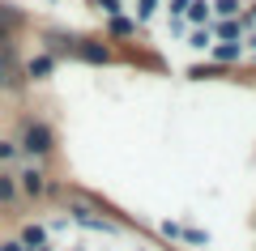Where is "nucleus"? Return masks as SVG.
<instances>
[{
    "label": "nucleus",
    "instance_id": "1",
    "mask_svg": "<svg viewBox=\"0 0 256 251\" xmlns=\"http://www.w3.org/2000/svg\"><path fill=\"white\" fill-rule=\"evenodd\" d=\"M22 149H30V153H52V128H47V124H26Z\"/></svg>",
    "mask_w": 256,
    "mask_h": 251
},
{
    "label": "nucleus",
    "instance_id": "2",
    "mask_svg": "<svg viewBox=\"0 0 256 251\" xmlns=\"http://www.w3.org/2000/svg\"><path fill=\"white\" fill-rule=\"evenodd\" d=\"M73 222H82V226H90V230H116V226H111L107 217H98V213H94V209H82V205L73 209Z\"/></svg>",
    "mask_w": 256,
    "mask_h": 251
},
{
    "label": "nucleus",
    "instance_id": "3",
    "mask_svg": "<svg viewBox=\"0 0 256 251\" xmlns=\"http://www.w3.org/2000/svg\"><path fill=\"white\" fill-rule=\"evenodd\" d=\"M18 179H22V192H30V196H43V188H47V183H43V175H38V171H22Z\"/></svg>",
    "mask_w": 256,
    "mask_h": 251
},
{
    "label": "nucleus",
    "instance_id": "4",
    "mask_svg": "<svg viewBox=\"0 0 256 251\" xmlns=\"http://www.w3.org/2000/svg\"><path fill=\"white\" fill-rule=\"evenodd\" d=\"M214 55H218L222 64H235L239 55H244V47H239V43H218V47H214Z\"/></svg>",
    "mask_w": 256,
    "mask_h": 251
},
{
    "label": "nucleus",
    "instance_id": "5",
    "mask_svg": "<svg viewBox=\"0 0 256 251\" xmlns=\"http://www.w3.org/2000/svg\"><path fill=\"white\" fill-rule=\"evenodd\" d=\"M188 21H196V26H201V21H210V4H205V0H188Z\"/></svg>",
    "mask_w": 256,
    "mask_h": 251
},
{
    "label": "nucleus",
    "instance_id": "6",
    "mask_svg": "<svg viewBox=\"0 0 256 251\" xmlns=\"http://www.w3.org/2000/svg\"><path fill=\"white\" fill-rule=\"evenodd\" d=\"M77 55H82V60L102 64V60H107V47H98V43H82V47H77Z\"/></svg>",
    "mask_w": 256,
    "mask_h": 251
},
{
    "label": "nucleus",
    "instance_id": "7",
    "mask_svg": "<svg viewBox=\"0 0 256 251\" xmlns=\"http://www.w3.org/2000/svg\"><path fill=\"white\" fill-rule=\"evenodd\" d=\"M239 30H244V21L226 17V21H222V26H218V34H222V43H235V38H239Z\"/></svg>",
    "mask_w": 256,
    "mask_h": 251
},
{
    "label": "nucleus",
    "instance_id": "8",
    "mask_svg": "<svg viewBox=\"0 0 256 251\" xmlns=\"http://www.w3.org/2000/svg\"><path fill=\"white\" fill-rule=\"evenodd\" d=\"M26 72H30V77H47V72H52V55H38V60H30Z\"/></svg>",
    "mask_w": 256,
    "mask_h": 251
},
{
    "label": "nucleus",
    "instance_id": "9",
    "mask_svg": "<svg viewBox=\"0 0 256 251\" xmlns=\"http://www.w3.org/2000/svg\"><path fill=\"white\" fill-rule=\"evenodd\" d=\"M210 9H214V13H222V17H235V13H239V0H214Z\"/></svg>",
    "mask_w": 256,
    "mask_h": 251
},
{
    "label": "nucleus",
    "instance_id": "10",
    "mask_svg": "<svg viewBox=\"0 0 256 251\" xmlns=\"http://www.w3.org/2000/svg\"><path fill=\"white\" fill-rule=\"evenodd\" d=\"M22 247H43V226H26V239Z\"/></svg>",
    "mask_w": 256,
    "mask_h": 251
},
{
    "label": "nucleus",
    "instance_id": "11",
    "mask_svg": "<svg viewBox=\"0 0 256 251\" xmlns=\"http://www.w3.org/2000/svg\"><path fill=\"white\" fill-rule=\"evenodd\" d=\"M188 43H192V47H196V51H201V47H210V43H214V34H210V30H196V34H192V38H188Z\"/></svg>",
    "mask_w": 256,
    "mask_h": 251
},
{
    "label": "nucleus",
    "instance_id": "12",
    "mask_svg": "<svg viewBox=\"0 0 256 251\" xmlns=\"http://www.w3.org/2000/svg\"><path fill=\"white\" fill-rule=\"evenodd\" d=\"M132 30H137V26H132L128 17H116V21H111V34H132Z\"/></svg>",
    "mask_w": 256,
    "mask_h": 251
},
{
    "label": "nucleus",
    "instance_id": "13",
    "mask_svg": "<svg viewBox=\"0 0 256 251\" xmlns=\"http://www.w3.org/2000/svg\"><path fill=\"white\" fill-rule=\"evenodd\" d=\"M162 234H166V239H180L184 230H180V226H175V222H162Z\"/></svg>",
    "mask_w": 256,
    "mask_h": 251
},
{
    "label": "nucleus",
    "instance_id": "14",
    "mask_svg": "<svg viewBox=\"0 0 256 251\" xmlns=\"http://www.w3.org/2000/svg\"><path fill=\"white\" fill-rule=\"evenodd\" d=\"M13 153H18V145H9V141H0V162H4V158H13Z\"/></svg>",
    "mask_w": 256,
    "mask_h": 251
},
{
    "label": "nucleus",
    "instance_id": "15",
    "mask_svg": "<svg viewBox=\"0 0 256 251\" xmlns=\"http://www.w3.org/2000/svg\"><path fill=\"white\" fill-rule=\"evenodd\" d=\"M184 9H188V0H171V17H184Z\"/></svg>",
    "mask_w": 256,
    "mask_h": 251
},
{
    "label": "nucleus",
    "instance_id": "16",
    "mask_svg": "<svg viewBox=\"0 0 256 251\" xmlns=\"http://www.w3.org/2000/svg\"><path fill=\"white\" fill-rule=\"evenodd\" d=\"M154 4H158V0H141V9H137V17H150V13H154Z\"/></svg>",
    "mask_w": 256,
    "mask_h": 251
},
{
    "label": "nucleus",
    "instance_id": "17",
    "mask_svg": "<svg viewBox=\"0 0 256 251\" xmlns=\"http://www.w3.org/2000/svg\"><path fill=\"white\" fill-rule=\"evenodd\" d=\"M0 200H13V183L9 179H0Z\"/></svg>",
    "mask_w": 256,
    "mask_h": 251
},
{
    "label": "nucleus",
    "instance_id": "18",
    "mask_svg": "<svg viewBox=\"0 0 256 251\" xmlns=\"http://www.w3.org/2000/svg\"><path fill=\"white\" fill-rule=\"evenodd\" d=\"M102 4V13H120V0H98Z\"/></svg>",
    "mask_w": 256,
    "mask_h": 251
},
{
    "label": "nucleus",
    "instance_id": "19",
    "mask_svg": "<svg viewBox=\"0 0 256 251\" xmlns=\"http://www.w3.org/2000/svg\"><path fill=\"white\" fill-rule=\"evenodd\" d=\"M0 251H26L22 243H0Z\"/></svg>",
    "mask_w": 256,
    "mask_h": 251
},
{
    "label": "nucleus",
    "instance_id": "20",
    "mask_svg": "<svg viewBox=\"0 0 256 251\" xmlns=\"http://www.w3.org/2000/svg\"><path fill=\"white\" fill-rule=\"evenodd\" d=\"M0 81H4V72H0Z\"/></svg>",
    "mask_w": 256,
    "mask_h": 251
},
{
    "label": "nucleus",
    "instance_id": "21",
    "mask_svg": "<svg viewBox=\"0 0 256 251\" xmlns=\"http://www.w3.org/2000/svg\"><path fill=\"white\" fill-rule=\"evenodd\" d=\"M252 9H256V4H252ZM252 17H256V13H252Z\"/></svg>",
    "mask_w": 256,
    "mask_h": 251
},
{
    "label": "nucleus",
    "instance_id": "22",
    "mask_svg": "<svg viewBox=\"0 0 256 251\" xmlns=\"http://www.w3.org/2000/svg\"><path fill=\"white\" fill-rule=\"evenodd\" d=\"M34 251H43V247H34Z\"/></svg>",
    "mask_w": 256,
    "mask_h": 251
}]
</instances>
